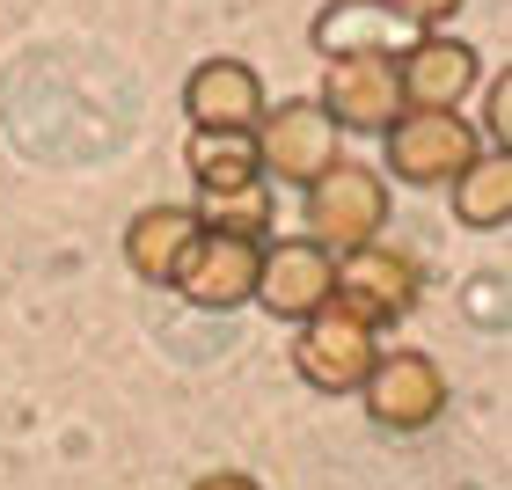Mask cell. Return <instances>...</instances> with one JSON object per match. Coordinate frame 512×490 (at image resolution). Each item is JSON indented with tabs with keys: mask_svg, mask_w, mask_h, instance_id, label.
<instances>
[{
	"mask_svg": "<svg viewBox=\"0 0 512 490\" xmlns=\"http://www.w3.org/2000/svg\"><path fill=\"white\" fill-rule=\"evenodd\" d=\"M330 8H381V0H330Z\"/></svg>",
	"mask_w": 512,
	"mask_h": 490,
	"instance_id": "cell-19",
	"label": "cell"
},
{
	"mask_svg": "<svg viewBox=\"0 0 512 490\" xmlns=\"http://www.w3.org/2000/svg\"><path fill=\"white\" fill-rule=\"evenodd\" d=\"M191 242H198L191 205H147V213L125 227V264H132V278H147V286H169Z\"/></svg>",
	"mask_w": 512,
	"mask_h": 490,
	"instance_id": "cell-13",
	"label": "cell"
},
{
	"mask_svg": "<svg viewBox=\"0 0 512 490\" xmlns=\"http://www.w3.org/2000/svg\"><path fill=\"white\" fill-rule=\"evenodd\" d=\"M300 220H308V242H322V249H359V242H374L381 227H388V176L366 169V161H352V154H337L330 169L308 183Z\"/></svg>",
	"mask_w": 512,
	"mask_h": 490,
	"instance_id": "cell-2",
	"label": "cell"
},
{
	"mask_svg": "<svg viewBox=\"0 0 512 490\" xmlns=\"http://www.w3.org/2000/svg\"><path fill=\"white\" fill-rule=\"evenodd\" d=\"M395 81L410 110H461L483 88V52L447 30H410V44L395 52Z\"/></svg>",
	"mask_w": 512,
	"mask_h": 490,
	"instance_id": "cell-9",
	"label": "cell"
},
{
	"mask_svg": "<svg viewBox=\"0 0 512 490\" xmlns=\"http://www.w3.org/2000/svg\"><path fill=\"white\" fill-rule=\"evenodd\" d=\"M315 103L337 118V132H388L410 110L403 81H395V52H337Z\"/></svg>",
	"mask_w": 512,
	"mask_h": 490,
	"instance_id": "cell-10",
	"label": "cell"
},
{
	"mask_svg": "<svg viewBox=\"0 0 512 490\" xmlns=\"http://www.w3.org/2000/svg\"><path fill=\"white\" fill-rule=\"evenodd\" d=\"M256 256H264V242H256V235L198 227V242L183 249L169 293L191 300V308H205V315H235V308H249V293H256Z\"/></svg>",
	"mask_w": 512,
	"mask_h": 490,
	"instance_id": "cell-7",
	"label": "cell"
},
{
	"mask_svg": "<svg viewBox=\"0 0 512 490\" xmlns=\"http://www.w3.org/2000/svg\"><path fill=\"white\" fill-rule=\"evenodd\" d=\"M183 169L198 183V227H227V235H256L264 242L271 227V176L256 161L249 132H191L183 147Z\"/></svg>",
	"mask_w": 512,
	"mask_h": 490,
	"instance_id": "cell-1",
	"label": "cell"
},
{
	"mask_svg": "<svg viewBox=\"0 0 512 490\" xmlns=\"http://www.w3.org/2000/svg\"><path fill=\"white\" fill-rule=\"evenodd\" d=\"M337 300H344L359 322H374V330L410 322L417 300H425V264H417L410 249L381 242V235L359 242V249H337Z\"/></svg>",
	"mask_w": 512,
	"mask_h": 490,
	"instance_id": "cell-5",
	"label": "cell"
},
{
	"mask_svg": "<svg viewBox=\"0 0 512 490\" xmlns=\"http://www.w3.org/2000/svg\"><path fill=\"white\" fill-rule=\"evenodd\" d=\"M410 44V22L388 15V8H330L315 22V52H403Z\"/></svg>",
	"mask_w": 512,
	"mask_h": 490,
	"instance_id": "cell-15",
	"label": "cell"
},
{
	"mask_svg": "<svg viewBox=\"0 0 512 490\" xmlns=\"http://www.w3.org/2000/svg\"><path fill=\"white\" fill-rule=\"evenodd\" d=\"M381 139H388V176L403 183H454L483 154V132L461 110H403Z\"/></svg>",
	"mask_w": 512,
	"mask_h": 490,
	"instance_id": "cell-8",
	"label": "cell"
},
{
	"mask_svg": "<svg viewBox=\"0 0 512 490\" xmlns=\"http://www.w3.org/2000/svg\"><path fill=\"white\" fill-rule=\"evenodd\" d=\"M359 403L381 432H432L447 417L454 388H447V373H439L432 352H410L403 344V352H374V366L359 381Z\"/></svg>",
	"mask_w": 512,
	"mask_h": 490,
	"instance_id": "cell-6",
	"label": "cell"
},
{
	"mask_svg": "<svg viewBox=\"0 0 512 490\" xmlns=\"http://www.w3.org/2000/svg\"><path fill=\"white\" fill-rule=\"evenodd\" d=\"M256 308L278 315V322H300L315 315L322 300H337V249H322L308 235L293 242H264V256H256Z\"/></svg>",
	"mask_w": 512,
	"mask_h": 490,
	"instance_id": "cell-11",
	"label": "cell"
},
{
	"mask_svg": "<svg viewBox=\"0 0 512 490\" xmlns=\"http://www.w3.org/2000/svg\"><path fill=\"white\" fill-rule=\"evenodd\" d=\"M454 220L476 227V235H498V227H512V154H476L469 169H461L454 183Z\"/></svg>",
	"mask_w": 512,
	"mask_h": 490,
	"instance_id": "cell-14",
	"label": "cell"
},
{
	"mask_svg": "<svg viewBox=\"0 0 512 490\" xmlns=\"http://www.w3.org/2000/svg\"><path fill=\"white\" fill-rule=\"evenodd\" d=\"M191 490H264L256 476H242V469H213V476H198Z\"/></svg>",
	"mask_w": 512,
	"mask_h": 490,
	"instance_id": "cell-18",
	"label": "cell"
},
{
	"mask_svg": "<svg viewBox=\"0 0 512 490\" xmlns=\"http://www.w3.org/2000/svg\"><path fill=\"white\" fill-rule=\"evenodd\" d=\"M374 337L381 330H374V322H359L344 300H322L315 315L293 322V373L315 395H359L366 366H374V352H381Z\"/></svg>",
	"mask_w": 512,
	"mask_h": 490,
	"instance_id": "cell-4",
	"label": "cell"
},
{
	"mask_svg": "<svg viewBox=\"0 0 512 490\" xmlns=\"http://www.w3.org/2000/svg\"><path fill=\"white\" fill-rule=\"evenodd\" d=\"M381 8H388V15H403L410 30H447V22L469 8V0H381Z\"/></svg>",
	"mask_w": 512,
	"mask_h": 490,
	"instance_id": "cell-16",
	"label": "cell"
},
{
	"mask_svg": "<svg viewBox=\"0 0 512 490\" xmlns=\"http://www.w3.org/2000/svg\"><path fill=\"white\" fill-rule=\"evenodd\" d=\"M483 132L498 139V154L512 147V81H505V74L491 81V96H483Z\"/></svg>",
	"mask_w": 512,
	"mask_h": 490,
	"instance_id": "cell-17",
	"label": "cell"
},
{
	"mask_svg": "<svg viewBox=\"0 0 512 490\" xmlns=\"http://www.w3.org/2000/svg\"><path fill=\"white\" fill-rule=\"evenodd\" d=\"M249 139H256L264 176H271V183H300V191H308V183L344 154V132H337V118H330L315 96L264 103V110H256V125H249Z\"/></svg>",
	"mask_w": 512,
	"mask_h": 490,
	"instance_id": "cell-3",
	"label": "cell"
},
{
	"mask_svg": "<svg viewBox=\"0 0 512 490\" xmlns=\"http://www.w3.org/2000/svg\"><path fill=\"white\" fill-rule=\"evenodd\" d=\"M264 81H256L249 59H205L191 66V81H183V118L191 132H249L256 110H264Z\"/></svg>",
	"mask_w": 512,
	"mask_h": 490,
	"instance_id": "cell-12",
	"label": "cell"
}]
</instances>
